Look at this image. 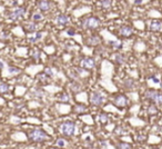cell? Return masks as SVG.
<instances>
[{
    "label": "cell",
    "mask_w": 162,
    "mask_h": 149,
    "mask_svg": "<svg viewBox=\"0 0 162 149\" xmlns=\"http://www.w3.org/2000/svg\"><path fill=\"white\" fill-rule=\"evenodd\" d=\"M44 74H47L48 77H53L55 76V71L48 67V68H46V70H44Z\"/></svg>",
    "instance_id": "cell-26"
},
{
    "label": "cell",
    "mask_w": 162,
    "mask_h": 149,
    "mask_svg": "<svg viewBox=\"0 0 162 149\" xmlns=\"http://www.w3.org/2000/svg\"><path fill=\"white\" fill-rule=\"evenodd\" d=\"M68 35H70V36H73V35H75V31L72 30V29H70V30H68Z\"/></svg>",
    "instance_id": "cell-32"
},
{
    "label": "cell",
    "mask_w": 162,
    "mask_h": 149,
    "mask_svg": "<svg viewBox=\"0 0 162 149\" xmlns=\"http://www.w3.org/2000/svg\"><path fill=\"white\" fill-rule=\"evenodd\" d=\"M148 112H149L150 115H156V113H158V108L154 106V104H152V105L149 106V108H148Z\"/></svg>",
    "instance_id": "cell-17"
},
{
    "label": "cell",
    "mask_w": 162,
    "mask_h": 149,
    "mask_svg": "<svg viewBox=\"0 0 162 149\" xmlns=\"http://www.w3.org/2000/svg\"><path fill=\"white\" fill-rule=\"evenodd\" d=\"M9 90H10V86L8 84H5V82L0 84V93H6Z\"/></svg>",
    "instance_id": "cell-16"
},
{
    "label": "cell",
    "mask_w": 162,
    "mask_h": 149,
    "mask_svg": "<svg viewBox=\"0 0 162 149\" xmlns=\"http://www.w3.org/2000/svg\"><path fill=\"white\" fill-rule=\"evenodd\" d=\"M105 100H106V98H105L103 93H98V91H93L90 95V101H91V104H93L96 106L102 105L105 102Z\"/></svg>",
    "instance_id": "cell-5"
},
{
    "label": "cell",
    "mask_w": 162,
    "mask_h": 149,
    "mask_svg": "<svg viewBox=\"0 0 162 149\" xmlns=\"http://www.w3.org/2000/svg\"><path fill=\"white\" fill-rule=\"evenodd\" d=\"M28 136H29V139L32 140V141H35V143H42V141H46L47 139H49L48 135L44 130L39 129V128L31 129V130L29 131Z\"/></svg>",
    "instance_id": "cell-1"
},
{
    "label": "cell",
    "mask_w": 162,
    "mask_h": 149,
    "mask_svg": "<svg viewBox=\"0 0 162 149\" xmlns=\"http://www.w3.org/2000/svg\"><path fill=\"white\" fill-rule=\"evenodd\" d=\"M32 57H33L36 60H38V59H39V57H40V52H39V50L33 49V51H32Z\"/></svg>",
    "instance_id": "cell-27"
},
{
    "label": "cell",
    "mask_w": 162,
    "mask_h": 149,
    "mask_svg": "<svg viewBox=\"0 0 162 149\" xmlns=\"http://www.w3.org/2000/svg\"><path fill=\"white\" fill-rule=\"evenodd\" d=\"M114 61L117 62L118 65H122L125 61V57L123 55H121V54H117L114 56Z\"/></svg>",
    "instance_id": "cell-15"
},
{
    "label": "cell",
    "mask_w": 162,
    "mask_h": 149,
    "mask_svg": "<svg viewBox=\"0 0 162 149\" xmlns=\"http://www.w3.org/2000/svg\"><path fill=\"white\" fill-rule=\"evenodd\" d=\"M8 71L11 74H17L20 72V69L16 68V67H9V68H8Z\"/></svg>",
    "instance_id": "cell-25"
},
{
    "label": "cell",
    "mask_w": 162,
    "mask_h": 149,
    "mask_svg": "<svg viewBox=\"0 0 162 149\" xmlns=\"http://www.w3.org/2000/svg\"><path fill=\"white\" fill-rule=\"evenodd\" d=\"M75 110L78 112V113H81V112L86 111V110H87V108H86L83 105H79V106H77V107H75Z\"/></svg>",
    "instance_id": "cell-24"
},
{
    "label": "cell",
    "mask_w": 162,
    "mask_h": 149,
    "mask_svg": "<svg viewBox=\"0 0 162 149\" xmlns=\"http://www.w3.org/2000/svg\"><path fill=\"white\" fill-rule=\"evenodd\" d=\"M38 8L41 10V11H48L50 10V8H51V3H50L49 1H46V0H42V1H38Z\"/></svg>",
    "instance_id": "cell-11"
},
{
    "label": "cell",
    "mask_w": 162,
    "mask_h": 149,
    "mask_svg": "<svg viewBox=\"0 0 162 149\" xmlns=\"http://www.w3.org/2000/svg\"><path fill=\"white\" fill-rule=\"evenodd\" d=\"M134 3L136 5H140V3H142V1H134Z\"/></svg>",
    "instance_id": "cell-33"
},
{
    "label": "cell",
    "mask_w": 162,
    "mask_h": 149,
    "mask_svg": "<svg viewBox=\"0 0 162 149\" xmlns=\"http://www.w3.org/2000/svg\"><path fill=\"white\" fill-rule=\"evenodd\" d=\"M100 25L99 19L94 18V17H90V18L84 19L82 21V27L83 28H87V29H96L98 28Z\"/></svg>",
    "instance_id": "cell-4"
},
{
    "label": "cell",
    "mask_w": 162,
    "mask_h": 149,
    "mask_svg": "<svg viewBox=\"0 0 162 149\" xmlns=\"http://www.w3.org/2000/svg\"><path fill=\"white\" fill-rule=\"evenodd\" d=\"M151 149H156V148H151Z\"/></svg>",
    "instance_id": "cell-36"
},
{
    "label": "cell",
    "mask_w": 162,
    "mask_h": 149,
    "mask_svg": "<svg viewBox=\"0 0 162 149\" xmlns=\"http://www.w3.org/2000/svg\"><path fill=\"white\" fill-rule=\"evenodd\" d=\"M99 121H100V124H107V121H108V116H107L106 113H101V115H99Z\"/></svg>",
    "instance_id": "cell-20"
},
{
    "label": "cell",
    "mask_w": 162,
    "mask_h": 149,
    "mask_svg": "<svg viewBox=\"0 0 162 149\" xmlns=\"http://www.w3.org/2000/svg\"><path fill=\"white\" fill-rule=\"evenodd\" d=\"M56 22L58 25H61V26L67 25L69 22V17L67 15H59L56 19Z\"/></svg>",
    "instance_id": "cell-12"
},
{
    "label": "cell",
    "mask_w": 162,
    "mask_h": 149,
    "mask_svg": "<svg viewBox=\"0 0 162 149\" xmlns=\"http://www.w3.org/2000/svg\"><path fill=\"white\" fill-rule=\"evenodd\" d=\"M149 28L151 31H160L162 29V22L160 20H153L150 22Z\"/></svg>",
    "instance_id": "cell-10"
},
{
    "label": "cell",
    "mask_w": 162,
    "mask_h": 149,
    "mask_svg": "<svg viewBox=\"0 0 162 149\" xmlns=\"http://www.w3.org/2000/svg\"><path fill=\"white\" fill-rule=\"evenodd\" d=\"M41 37H42L41 32H35L33 35H30V36L28 37V40H29L30 42H36V41H38Z\"/></svg>",
    "instance_id": "cell-14"
},
{
    "label": "cell",
    "mask_w": 162,
    "mask_h": 149,
    "mask_svg": "<svg viewBox=\"0 0 162 149\" xmlns=\"http://www.w3.org/2000/svg\"><path fill=\"white\" fill-rule=\"evenodd\" d=\"M99 42H100V39L98 37H96V36H92V37L87 39V45H89V46H97Z\"/></svg>",
    "instance_id": "cell-13"
},
{
    "label": "cell",
    "mask_w": 162,
    "mask_h": 149,
    "mask_svg": "<svg viewBox=\"0 0 162 149\" xmlns=\"http://www.w3.org/2000/svg\"><path fill=\"white\" fill-rule=\"evenodd\" d=\"M130 143H118V149H131Z\"/></svg>",
    "instance_id": "cell-19"
},
{
    "label": "cell",
    "mask_w": 162,
    "mask_h": 149,
    "mask_svg": "<svg viewBox=\"0 0 162 149\" xmlns=\"http://www.w3.org/2000/svg\"><path fill=\"white\" fill-rule=\"evenodd\" d=\"M125 86L127 88H133L134 87V80H132V79H127L125 81Z\"/></svg>",
    "instance_id": "cell-21"
},
{
    "label": "cell",
    "mask_w": 162,
    "mask_h": 149,
    "mask_svg": "<svg viewBox=\"0 0 162 149\" xmlns=\"http://www.w3.org/2000/svg\"><path fill=\"white\" fill-rule=\"evenodd\" d=\"M1 67H2V63H1V62H0V69H1Z\"/></svg>",
    "instance_id": "cell-34"
},
{
    "label": "cell",
    "mask_w": 162,
    "mask_h": 149,
    "mask_svg": "<svg viewBox=\"0 0 162 149\" xmlns=\"http://www.w3.org/2000/svg\"><path fill=\"white\" fill-rule=\"evenodd\" d=\"M61 101H68L69 100V97L67 96V93H61Z\"/></svg>",
    "instance_id": "cell-30"
},
{
    "label": "cell",
    "mask_w": 162,
    "mask_h": 149,
    "mask_svg": "<svg viewBox=\"0 0 162 149\" xmlns=\"http://www.w3.org/2000/svg\"><path fill=\"white\" fill-rule=\"evenodd\" d=\"M26 13V9L22 7H18V8H15L12 11L9 13V18L11 20H18L21 17H24Z\"/></svg>",
    "instance_id": "cell-6"
},
{
    "label": "cell",
    "mask_w": 162,
    "mask_h": 149,
    "mask_svg": "<svg viewBox=\"0 0 162 149\" xmlns=\"http://www.w3.org/2000/svg\"><path fill=\"white\" fill-rule=\"evenodd\" d=\"M114 104H116V106H118V107H125L128 104V100H127L125 96H123V95H118L114 98Z\"/></svg>",
    "instance_id": "cell-8"
},
{
    "label": "cell",
    "mask_w": 162,
    "mask_h": 149,
    "mask_svg": "<svg viewBox=\"0 0 162 149\" xmlns=\"http://www.w3.org/2000/svg\"><path fill=\"white\" fill-rule=\"evenodd\" d=\"M42 95H44V93L41 91V90H35L33 91V96H36V97H42Z\"/></svg>",
    "instance_id": "cell-29"
},
{
    "label": "cell",
    "mask_w": 162,
    "mask_h": 149,
    "mask_svg": "<svg viewBox=\"0 0 162 149\" xmlns=\"http://www.w3.org/2000/svg\"><path fill=\"white\" fill-rule=\"evenodd\" d=\"M60 131H61V134H62L63 136H67V137L72 136L75 131V123H72V121H66V123L61 124V126H60Z\"/></svg>",
    "instance_id": "cell-2"
},
{
    "label": "cell",
    "mask_w": 162,
    "mask_h": 149,
    "mask_svg": "<svg viewBox=\"0 0 162 149\" xmlns=\"http://www.w3.org/2000/svg\"><path fill=\"white\" fill-rule=\"evenodd\" d=\"M32 19H33L35 21H40V20H42V19H44V16H42L41 13H33V16H32Z\"/></svg>",
    "instance_id": "cell-23"
},
{
    "label": "cell",
    "mask_w": 162,
    "mask_h": 149,
    "mask_svg": "<svg viewBox=\"0 0 162 149\" xmlns=\"http://www.w3.org/2000/svg\"><path fill=\"white\" fill-rule=\"evenodd\" d=\"M144 98L149 99L156 104H162V93L156 91V90H147L144 93Z\"/></svg>",
    "instance_id": "cell-3"
},
{
    "label": "cell",
    "mask_w": 162,
    "mask_h": 149,
    "mask_svg": "<svg viewBox=\"0 0 162 149\" xmlns=\"http://www.w3.org/2000/svg\"><path fill=\"white\" fill-rule=\"evenodd\" d=\"M100 7H102V8H109V7L112 5V2L111 1H109V0H107V1H100Z\"/></svg>",
    "instance_id": "cell-22"
},
{
    "label": "cell",
    "mask_w": 162,
    "mask_h": 149,
    "mask_svg": "<svg viewBox=\"0 0 162 149\" xmlns=\"http://www.w3.org/2000/svg\"><path fill=\"white\" fill-rule=\"evenodd\" d=\"M64 145H66V143H64L63 139H58V140H57V146H58V147H63Z\"/></svg>",
    "instance_id": "cell-28"
},
{
    "label": "cell",
    "mask_w": 162,
    "mask_h": 149,
    "mask_svg": "<svg viewBox=\"0 0 162 149\" xmlns=\"http://www.w3.org/2000/svg\"><path fill=\"white\" fill-rule=\"evenodd\" d=\"M81 66L86 69H92L96 66V62H94V60L92 58H84L81 61Z\"/></svg>",
    "instance_id": "cell-7"
},
{
    "label": "cell",
    "mask_w": 162,
    "mask_h": 149,
    "mask_svg": "<svg viewBox=\"0 0 162 149\" xmlns=\"http://www.w3.org/2000/svg\"><path fill=\"white\" fill-rule=\"evenodd\" d=\"M119 32H120V35H121L122 37L128 38L132 35V29H131V27H129V26H122V27L119 29Z\"/></svg>",
    "instance_id": "cell-9"
},
{
    "label": "cell",
    "mask_w": 162,
    "mask_h": 149,
    "mask_svg": "<svg viewBox=\"0 0 162 149\" xmlns=\"http://www.w3.org/2000/svg\"><path fill=\"white\" fill-rule=\"evenodd\" d=\"M26 29L29 32H35L36 29H37V26H36V24H28V25L26 26Z\"/></svg>",
    "instance_id": "cell-18"
},
{
    "label": "cell",
    "mask_w": 162,
    "mask_h": 149,
    "mask_svg": "<svg viewBox=\"0 0 162 149\" xmlns=\"http://www.w3.org/2000/svg\"><path fill=\"white\" fill-rule=\"evenodd\" d=\"M49 149H58V148H56V147H52V148H49Z\"/></svg>",
    "instance_id": "cell-35"
},
{
    "label": "cell",
    "mask_w": 162,
    "mask_h": 149,
    "mask_svg": "<svg viewBox=\"0 0 162 149\" xmlns=\"http://www.w3.org/2000/svg\"><path fill=\"white\" fill-rule=\"evenodd\" d=\"M110 45L113 46V47H117V48H118V47L121 46V42H119V41H112V42H110Z\"/></svg>",
    "instance_id": "cell-31"
}]
</instances>
